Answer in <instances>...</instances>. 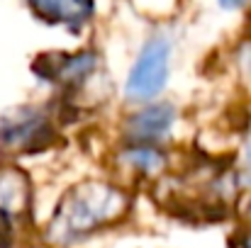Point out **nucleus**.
Masks as SVG:
<instances>
[{"instance_id": "obj_11", "label": "nucleus", "mask_w": 251, "mask_h": 248, "mask_svg": "<svg viewBox=\"0 0 251 248\" xmlns=\"http://www.w3.org/2000/svg\"><path fill=\"white\" fill-rule=\"evenodd\" d=\"M247 163H249V168H251V144H249V149H247Z\"/></svg>"}, {"instance_id": "obj_2", "label": "nucleus", "mask_w": 251, "mask_h": 248, "mask_svg": "<svg viewBox=\"0 0 251 248\" xmlns=\"http://www.w3.org/2000/svg\"><path fill=\"white\" fill-rule=\"evenodd\" d=\"M171 73V42L156 34L144 42L139 56L134 59L125 83V95L129 102H154L168 83Z\"/></svg>"}, {"instance_id": "obj_7", "label": "nucleus", "mask_w": 251, "mask_h": 248, "mask_svg": "<svg viewBox=\"0 0 251 248\" xmlns=\"http://www.w3.org/2000/svg\"><path fill=\"white\" fill-rule=\"evenodd\" d=\"M29 5L42 20L71 29H78L93 15V0H29Z\"/></svg>"}, {"instance_id": "obj_6", "label": "nucleus", "mask_w": 251, "mask_h": 248, "mask_svg": "<svg viewBox=\"0 0 251 248\" xmlns=\"http://www.w3.org/2000/svg\"><path fill=\"white\" fill-rule=\"evenodd\" d=\"M29 180L17 168H0V217L12 222L29 209Z\"/></svg>"}, {"instance_id": "obj_9", "label": "nucleus", "mask_w": 251, "mask_h": 248, "mask_svg": "<svg viewBox=\"0 0 251 248\" xmlns=\"http://www.w3.org/2000/svg\"><path fill=\"white\" fill-rule=\"evenodd\" d=\"M10 224H12V222H7V219L0 217V248L10 246V236H12V226H10Z\"/></svg>"}, {"instance_id": "obj_10", "label": "nucleus", "mask_w": 251, "mask_h": 248, "mask_svg": "<svg viewBox=\"0 0 251 248\" xmlns=\"http://www.w3.org/2000/svg\"><path fill=\"white\" fill-rule=\"evenodd\" d=\"M220 2V7H225V10H239V7H244L249 0H217Z\"/></svg>"}, {"instance_id": "obj_4", "label": "nucleus", "mask_w": 251, "mask_h": 248, "mask_svg": "<svg viewBox=\"0 0 251 248\" xmlns=\"http://www.w3.org/2000/svg\"><path fill=\"white\" fill-rule=\"evenodd\" d=\"M176 114L171 102H149L125 119V136L129 144H159L173 129Z\"/></svg>"}, {"instance_id": "obj_5", "label": "nucleus", "mask_w": 251, "mask_h": 248, "mask_svg": "<svg viewBox=\"0 0 251 248\" xmlns=\"http://www.w3.org/2000/svg\"><path fill=\"white\" fill-rule=\"evenodd\" d=\"M39 78L54 81L64 88H78L83 85L90 73L98 68V56L93 51H78V54H61V56H44L37 61Z\"/></svg>"}, {"instance_id": "obj_12", "label": "nucleus", "mask_w": 251, "mask_h": 248, "mask_svg": "<svg viewBox=\"0 0 251 248\" xmlns=\"http://www.w3.org/2000/svg\"><path fill=\"white\" fill-rule=\"evenodd\" d=\"M247 66H249V71H251V54H249V59H247Z\"/></svg>"}, {"instance_id": "obj_1", "label": "nucleus", "mask_w": 251, "mask_h": 248, "mask_svg": "<svg viewBox=\"0 0 251 248\" xmlns=\"http://www.w3.org/2000/svg\"><path fill=\"white\" fill-rule=\"evenodd\" d=\"M129 209L125 190L110 182H83L64 195L47 236L54 244H74L112 224Z\"/></svg>"}, {"instance_id": "obj_8", "label": "nucleus", "mask_w": 251, "mask_h": 248, "mask_svg": "<svg viewBox=\"0 0 251 248\" xmlns=\"http://www.w3.org/2000/svg\"><path fill=\"white\" fill-rule=\"evenodd\" d=\"M120 161L137 173L156 175L166 168V154L156 144H129L120 151Z\"/></svg>"}, {"instance_id": "obj_3", "label": "nucleus", "mask_w": 251, "mask_h": 248, "mask_svg": "<svg viewBox=\"0 0 251 248\" xmlns=\"http://www.w3.org/2000/svg\"><path fill=\"white\" fill-rule=\"evenodd\" d=\"M56 136L51 114L42 107H20L0 119V149L34 154L47 149Z\"/></svg>"}]
</instances>
